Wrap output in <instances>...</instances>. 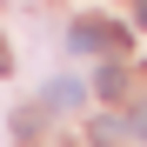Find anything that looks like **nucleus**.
<instances>
[{
    "label": "nucleus",
    "mask_w": 147,
    "mask_h": 147,
    "mask_svg": "<svg viewBox=\"0 0 147 147\" xmlns=\"http://www.w3.org/2000/svg\"><path fill=\"white\" fill-rule=\"evenodd\" d=\"M134 134H140V140H147V100H140V107H134Z\"/></svg>",
    "instance_id": "nucleus-4"
},
{
    "label": "nucleus",
    "mask_w": 147,
    "mask_h": 147,
    "mask_svg": "<svg viewBox=\"0 0 147 147\" xmlns=\"http://www.w3.org/2000/svg\"><path fill=\"white\" fill-rule=\"evenodd\" d=\"M80 94H87L80 80H54V87H47V100H54V107H74V100H80Z\"/></svg>",
    "instance_id": "nucleus-3"
},
{
    "label": "nucleus",
    "mask_w": 147,
    "mask_h": 147,
    "mask_svg": "<svg viewBox=\"0 0 147 147\" xmlns=\"http://www.w3.org/2000/svg\"><path fill=\"white\" fill-rule=\"evenodd\" d=\"M67 47H74V54H114V47H120V27H107V20H80V27L67 34Z\"/></svg>",
    "instance_id": "nucleus-1"
},
{
    "label": "nucleus",
    "mask_w": 147,
    "mask_h": 147,
    "mask_svg": "<svg viewBox=\"0 0 147 147\" xmlns=\"http://www.w3.org/2000/svg\"><path fill=\"white\" fill-rule=\"evenodd\" d=\"M134 20H140V27H147V0H140V7H134Z\"/></svg>",
    "instance_id": "nucleus-6"
},
{
    "label": "nucleus",
    "mask_w": 147,
    "mask_h": 147,
    "mask_svg": "<svg viewBox=\"0 0 147 147\" xmlns=\"http://www.w3.org/2000/svg\"><path fill=\"white\" fill-rule=\"evenodd\" d=\"M94 87H100L107 100H114V94H127V67H114V60H107L100 74H94Z\"/></svg>",
    "instance_id": "nucleus-2"
},
{
    "label": "nucleus",
    "mask_w": 147,
    "mask_h": 147,
    "mask_svg": "<svg viewBox=\"0 0 147 147\" xmlns=\"http://www.w3.org/2000/svg\"><path fill=\"white\" fill-rule=\"evenodd\" d=\"M7 67H13V54H7V47H0V74H7Z\"/></svg>",
    "instance_id": "nucleus-5"
}]
</instances>
